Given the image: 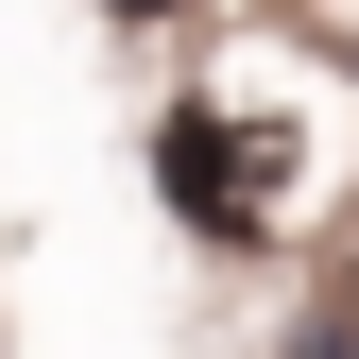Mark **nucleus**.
<instances>
[{
  "label": "nucleus",
  "mask_w": 359,
  "mask_h": 359,
  "mask_svg": "<svg viewBox=\"0 0 359 359\" xmlns=\"http://www.w3.org/2000/svg\"><path fill=\"white\" fill-rule=\"evenodd\" d=\"M154 189H171V222H205V240H257V222L291 205V137H257V120H222V103H171L154 120Z\"/></svg>",
  "instance_id": "1"
},
{
  "label": "nucleus",
  "mask_w": 359,
  "mask_h": 359,
  "mask_svg": "<svg viewBox=\"0 0 359 359\" xmlns=\"http://www.w3.org/2000/svg\"><path fill=\"white\" fill-rule=\"evenodd\" d=\"M103 18H189V0H103Z\"/></svg>",
  "instance_id": "2"
}]
</instances>
